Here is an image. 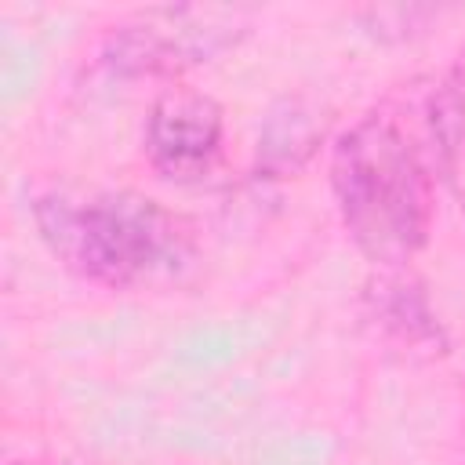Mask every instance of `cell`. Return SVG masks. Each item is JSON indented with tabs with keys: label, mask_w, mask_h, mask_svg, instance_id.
<instances>
[{
	"label": "cell",
	"mask_w": 465,
	"mask_h": 465,
	"mask_svg": "<svg viewBox=\"0 0 465 465\" xmlns=\"http://www.w3.org/2000/svg\"><path fill=\"white\" fill-rule=\"evenodd\" d=\"M425 120H429V131H432V142L440 153L443 178H454V171L465 167V51L429 87Z\"/></svg>",
	"instance_id": "52a82bcc"
},
{
	"label": "cell",
	"mask_w": 465,
	"mask_h": 465,
	"mask_svg": "<svg viewBox=\"0 0 465 465\" xmlns=\"http://www.w3.org/2000/svg\"><path fill=\"white\" fill-rule=\"evenodd\" d=\"M323 113L305 102V98H280L258 134V171H265L269 178H287L294 171H302L320 142H323Z\"/></svg>",
	"instance_id": "8992f818"
},
{
	"label": "cell",
	"mask_w": 465,
	"mask_h": 465,
	"mask_svg": "<svg viewBox=\"0 0 465 465\" xmlns=\"http://www.w3.org/2000/svg\"><path fill=\"white\" fill-rule=\"evenodd\" d=\"M367 316L396 345H407L411 352H443V327L436 323V312L429 309V298L411 272L385 269L378 283L367 287Z\"/></svg>",
	"instance_id": "5b68a950"
},
{
	"label": "cell",
	"mask_w": 465,
	"mask_h": 465,
	"mask_svg": "<svg viewBox=\"0 0 465 465\" xmlns=\"http://www.w3.org/2000/svg\"><path fill=\"white\" fill-rule=\"evenodd\" d=\"M251 33L247 7L178 4L145 7L113 25L102 40V62L116 76L178 80L185 69L218 58Z\"/></svg>",
	"instance_id": "3957f363"
},
{
	"label": "cell",
	"mask_w": 465,
	"mask_h": 465,
	"mask_svg": "<svg viewBox=\"0 0 465 465\" xmlns=\"http://www.w3.org/2000/svg\"><path fill=\"white\" fill-rule=\"evenodd\" d=\"M440 174L429 120L414 131L400 105H378L334 138L331 193L349 240L378 269H403L429 243Z\"/></svg>",
	"instance_id": "6da1fadb"
},
{
	"label": "cell",
	"mask_w": 465,
	"mask_h": 465,
	"mask_svg": "<svg viewBox=\"0 0 465 465\" xmlns=\"http://www.w3.org/2000/svg\"><path fill=\"white\" fill-rule=\"evenodd\" d=\"M222 142H225V109L207 91L171 84L153 98L142 131V149L160 178L200 182L218 163Z\"/></svg>",
	"instance_id": "277c9868"
},
{
	"label": "cell",
	"mask_w": 465,
	"mask_h": 465,
	"mask_svg": "<svg viewBox=\"0 0 465 465\" xmlns=\"http://www.w3.org/2000/svg\"><path fill=\"white\" fill-rule=\"evenodd\" d=\"M11 465H44V461H11Z\"/></svg>",
	"instance_id": "ba28073f"
},
{
	"label": "cell",
	"mask_w": 465,
	"mask_h": 465,
	"mask_svg": "<svg viewBox=\"0 0 465 465\" xmlns=\"http://www.w3.org/2000/svg\"><path fill=\"white\" fill-rule=\"evenodd\" d=\"M33 218L65 269L109 291L178 283L196 262L193 225L134 189H47L33 200Z\"/></svg>",
	"instance_id": "7a4b0ae2"
}]
</instances>
